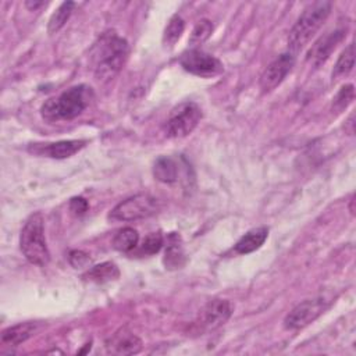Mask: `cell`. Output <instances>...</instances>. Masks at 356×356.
Instances as JSON below:
<instances>
[{
	"label": "cell",
	"instance_id": "obj_13",
	"mask_svg": "<svg viewBox=\"0 0 356 356\" xmlns=\"http://www.w3.org/2000/svg\"><path fill=\"white\" fill-rule=\"evenodd\" d=\"M107 348L118 355H132L142 349V341L128 330H120L107 342Z\"/></svg>",
	"mask_w": 356,
	"mask_h": 356
},
{
	"label": "cell",
	"instance_id": "obj_9",
	"mask_svg": "<svg viewBox=\"0 0 356 356\" xmlns=\"http://www.w3.org/2000/svg\"><path fill=\"white\" fill-rule=\"evenodd\" d=\"M293 64H295V54H292L291 51L282 53L277 58H274L260 76L261 90L263 92L274 90L291 72Z\"/></svg>",
	"mask_w": 356,
	"mask_h": 356
},
{
	"label": "cell",
	"instance_id": "obj_26",
	"mask_svg": "<svg viewBox=\"0 0 356 356\" xmlns=\"http://www.w3.org/2000/svg\"><path fill=\"white\" fill-rule=\"evenodd\" d=\"M70 263L74 268H83V267H88L92 261V259L89 257L88 253L82 252V250H72L70 253Z\"/></svg>",
	"mask_w": 356,
	"mask_h": 356
},
{
	"label": "cell",
	"instance_id": "obj_24",
	"mask_svg": "<svg viewBox=\"0 0 356 356\" xmlns=\"http://www.w3.org/2000/svg\"><path fill=\"white\" fill-rule=\"evenodd\" d=\"M353 96H355V90H353V85L348 83V85H343L338 93L335 95V97L332 99V108L335 111H342L343 108H346L350 102L353 100Z\"/></svg>",
	"mask_w": 356,
	"mask_h": 356
},
{
	"label": "cell",
	"instance_id": "obj_14",
	"mask_svg": "<svg viewBox=\"0 0 356 356\" xmlns=\"http://www.w3.org/2000/svg\"><path fill=\"white\" fill-rule=\"evenodd\" d=\"M185 260L186 259H185L181 236L177 232H171L167 236V246H165L163 263L165 268L175 270V268H181L185 264Z\"/></svg>",
	"mask_w": 356,
	"mask_h": 356
},
{
	"label": "cell",
	"instance_id": "obj_16",
	"mask_svg": "<svg viewBox=\"0 0 356 356\" xmlns=\"http://www.w3.org/2000/svg\"><path fill=\"white\" fill-rule=\"evenodd\" d=\"M268 236V228L259 227L249 232H246L236 243H235V252L239 254H246L257 250L261 248V245L266 242Z\"/></svg>",
	"mask_w": 356,
	"mask_h": 356
},
{
	"label": "cell",
	"instance_id": "obj_4",
	"mask_svg": "<svg viewBox=\"0 0 356 356\" xmlns=\"http://www.w3.org/2000/svg\"><path fill=\"white\" fill-rule=\"evenodd\" d=\"M19 248L25 259L36 266H44L50 260L49 248L44 238L43 217L33 213L24 224L19 235Z\"/></svg>",
	"mask_w": 356,
	"mask_h": 356
},
{
	"label": "cell",
	"instance_id": "obj_19",
	"mask_svg": "<svg viewBox=\"0 0 356 356\" xmlns=\"http://www.w3.org/2000/svg\"><path fill=\"white\" fill-rule=\"evenodd\" d=\"M120 275V271H118V267L114 264V263H110V261H106V263H102V264H97L95 267H92L88 273H86V278L90 280V281H95V282H106V281H111V280H115L118 278Z\"/></svg>",
	"mask_w": 356,
	"mask_h": 356
},
{
	"label": "cell",
	"instance_id": "obj_20",
	"mask_svg": "<svg viewBox=\"0 0 356 356\" xmlns=\"http://www.w3.org/2000/svg\"><path fill=\"white\" fill-rule=\"evenodd\" d=\"M74 3L72 1H64L63 4H60V7L51 14L50 19H49V25H47V31L50 33L57 32L58 29H61L64 26V24L67 22V19L70 18L72 10H74Z\"/></svg>",
	"mask_w": 356,
	"mask_h": 356
},
{
	"label": "cell",
	"instance_id": "obj_23",
	"mask_svg": "<svg viewBox=\"0 0 356 356\" xmlns=\"http://www.w3.org/2000/svg\"><path fill=\"white\" fill-rule=\"evenodd\" d=\"M213 32V22L210 19H200L195 28L192 29V33L189 36V44L197 46L206 42Z\"/></svg>",
	"mask_w": 356,
	"mask_h": 356
},
{
	"label": "cell",
	"instance_id": "obj_1",
	"mask_svg": "<svg viewBox=\"0 0 356 356\" xmlns=\"http://www.w3.org/2000/svg\"><path fill=\"white\" fill-rule=\"evenodd\" d=\"M128 42L115 33H106L96 44L93 54V71L99 81L113 79L128 58Z\"/></svg>",
	"mask_w": 356,
	"mask_h": 356
},
{
	"label": "cell",
	"instance_id": "obj_18",
	"mask_svg": "<svg viewBox=\"0 0 356 356\" xmlns=\"http://www.w3.org/2000/svg\"><path fill=\"white\" fill-rule=\"evenodd\" d=\"M138 242H139V235L136 229L131 227L121 228L113 238V246L120 252H129L135 249Z\"/></svg>",
	"mask_w": 356,
	"mask_h": 356
},
{
	"label": "cell",
	"instance_id": "obj_3",
	"mask_svg": "<svg viewBox=\"0 0 356 356\" xmlns=\"http://www.w3.org/2000/svg\"><path fill=\"white\" fill-rule=\"evenodd\" d=\"M90 96L92 90L86 85L72 86L60 96L49 99L40 108L42 117L47 121L72 120L88 107Z\"/></svg>",
	"mask_w": 356,
	"mask_h": 356
},
{
	"label": "cell",
	"instance_id": "obj_5",
	"mask_svg": "<svg viewBox=\"0 0 356 356\" xmlns=\"http://www.w3.org/2000/svg\"><path fill=\"white\" fill-rule=\"evenodd\" d=\"M159 200L149 193H138L120 202L108 214L115 221H135L147 218L159 211Z\"/></svg>",
	"mask_w": 356,
	"mask_h": 356
},
{
	"label": "cell",
	"instance_id": "obj_10",
	"mask_svg": "<svg viewBox=\"0 0 356 356\" xmlns=\"http://www.w3.org/2000/svg\"><path fill=\"white\" fill-rule=\"evenodd\" d=\"M345 32H346L345 29L338 28V29L327 32L325 35L318 38L307 53V61L314 67H320L321 64H324L327 61V58L331 56L332 50H335L337 44L346 35Z\"/></svg>",
	"mask_w": 356,
	"mask_h": 356
},
{
	"label": "cell",
	"instance_id": "obj_21",
	"mask_svg": "<svg viewBox=\"0 0 356 356\" xmlns=\"http://www.w3.org/2000/svg\"><path fill=\"white\" fill-rule=\"evenodd\" d=\"M353 64H355V46H353V43H350L338 57L337 64L332 71V78H339V76L348 75L352 71Z\"/></svg>",
	"mask_w": 356,
	"mask_h": 356
},
{
	"label": "cell",
	"instance_id": "obj_22",
	"mask_svg": "<svg viewBox=\"0 0 356 356\" xmlns=\"http://www.w3.org/2000/svg\"><path fill=\"white\" fill-rule=\"evenodd\" d=\"M185 29V22L179 15H174L170 18L165 29H164V36L163 42L165 46H172L177 43V40L181 38L182 32Z\"/></svg>",
	"mask_w": 356,
	"mask_h": 356
},
{
	"label": "cell",
	"instance_id": "obj_2",
	"mask_svg": "<svg viewBox=\"0 0 356 356\" xmlns=\"http://www.w3.org/2000/svg\"><path fill=\"white\" fill-rule=\"evenodd\" d=\"M332 4L330 1H314L309 4L296 19L288 35V49L292 54L302 50L316 35L330 15Z\"/></svg>",
	"mask_w": 356,
	"mask_h": 356
},
{
	"label": "cell",
	"instance_id": "obj_7",
	"mask_svg": "<svg viewBox=\"0 0 356 356\" xmlns=\"http://www.w3.org/2000/svg\"><path fill=\"white\" fill-rule=\"evenodd\" d=\"M330 306V302L323 298H313V299H306L296 305L284 318V327L286 330L295 331L300 330L310 323H313L318 316H321L325 309Z\"/></svg>",
	"mask_w": 356,
	"mask_h": 356
},
{
	"label": "cell",
	"instance_id": "obj_17",
	"mask_svg": "<svg viewBox=\"0 0 356 356\" xmlns=\"http://www.w3.org/2000/svg\"><path fill=\"white\" fill-rule=\"evenodd\" d=\"M153 174L156 179L164 184H171L177 181L178 167L171 157H159L153 167Z\"/></svg>",
	"mask_w": 356,
	"mask_h": 356
},
{
	"label": "cell",
	"instance_id": "obj_12",
	"mask_svg": "<svg viewBox=\"0 0 356 356\" xmlns=\"http://www.w3.org/2000/svg\"><path fill=\"white\" fill-rule=\"evenodd\" d=\"M85 146V140H58L53 143H44L39 145L36 143L33 147H29V152H33L36 154H42L51 159H67L79 152Z\"/></svg>",
	"mask_w": 356,
	"mask_h": 356
},
{
	"label": "cell",
	"instance_id": "obj_6",
	"mask_svg": "<svg viewBox=\"0 0 356 356\" xmlns=\"http://www.w3.org/2000/svg\"><path fill=\"white\" fill-rule=\"evenodd\" d=\"M200 120L202 110L196 103H181L171 110L165 121V135L170 138H184L197 127Z\"/></svg>",
	"mask_w": 356,
	"mask_h": 356
},
{
	"label": "cell",
	"instance_id": "obj_11",
	"mask_svg": "<svg viewBox=\"0 0 356 356\" xmlns=\"http://www.w3.org/2000/svg\"><path fill=\"white\" fill-rule=\"evenodd\" d=\"M232 314V306L225 299H213L202 310L200 321L206 330H216L225 324Z\"/></svg>",
	"mask_w": 356,
	"mask_h": 356
},
{
	"label": "cell",
	"instance_id": "obj_8",
	"mask_svg": "<svg viewBox=\"0 0 356 356\" xmlns=\"http://www.w3.org/2000/svg\"><path fill=\"white\" fill-rule=\"evenodd\" d=\"M179 64L185 71L200 78H213L224 71V65L217 57L197 49L182 53Z\"/></svg>",
	"mask_w": 356,
	"mask_h": 356
},
{
	"label": "cell",
	"instance_id": "obj_28",
	"mask_svg": "<svg viewBox=\"0 0 356 356\" xmlns=\"http://www.w3.org/2000/svg\"><path fill=\"white\" fill-rule=\"evenodd\" d=\"M25 4H26V7H29L31 10H36V8L40 7V6H46L44 1H26Z\"/></svg>",
	"mask_w": 356,
	"mask_h": 356
},
{
	"label": "cell",
	"instance_id": "obj_27",
	"mask_svg": "<svg viewBox=\"0 0 356 356\" xmlns=\"http://www.w3.org/2000/svg\"><path fill=\"white\" fill-rule=\"evenodd\" d=\"M88 202L83 197H72L70 202V210L75 214V216H82L86 213L88 210Z\"/></svg>",
	"mask_w": 356,
	"mask_h": 356
},
{
	"label": "cell",
	"instance_id": "obj_25",
	"mask_svg": "<svg viewBox=\"0 0 356 356\" xmlns=\"http://www.w3.org/2000/svg\"><path fill=\"white\" fill-rule=\"evenodd\" d=\"M161 246H163V235L160 232H152L143 241L140 250L145 254H154L161 249Z\"/></svg>",
	"mask_w": 356,
	"mask_h": 356
},
{
	"label": "cell",
	"instance_id": "obj_15",
	"mask_svg": "<svg viewBox=\"0 0 356 356\" xmlns=\"http://www.w3.org/2000/svg\"><path fill=\"white\" fill-rule=\"evenodd\" d=\"M38 331V324L32 323V321H26V323H19L15 324L13 327L6 328L1 332V343L3 345H10V346H17L22 342H25L26 339H29L32 335H35V332Z\"/></svg>",
	"mask_w": 356,
	"mask_h": 356
}]
</instances>
